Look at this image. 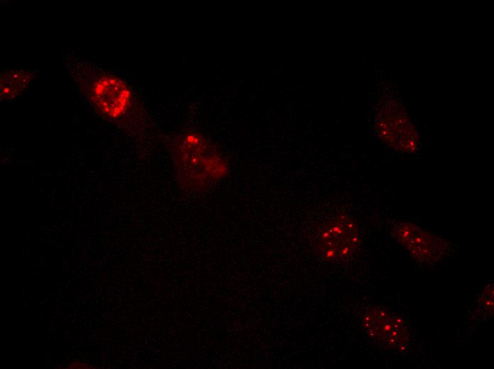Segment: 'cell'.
<instances>
[{"instance_id":"2","label":"cell","mask_w":494,"mask_h":369,"mask_svg":"<svg viewBox=\"0 0 494 369\" xmlns=\"http://www.w3.org/2000/svg\"><path fill=\"white\" fill-rule=\"evenodd\" d=\"M82 92L94 109L105 119L131 128L136 124L138 101L121 79L106 72H87L79 81Z\"/></svg>"},{"instance_id":"3","label":"cell","mask_w":494,"mask_h":369,"mask_svg":"<svg viewBox=\"0 0 494 369\" xmlns=\"http://www.w3.org/2000/svg\"><path fill=\"white\" fill-rule=\"evenodd\" d=\"M374 129L380 141L393 151L415 154L419 150L417 129L405 109L394 99L378 105Z\"/></svg>"},{"instance_id":"5","label":"cell","mask_w":494,"mask_h":369,"mask_svg":"<svg viewBox=\"0 0 494 369\" xmlns=\"http://www.w3.org/2000/svg\"><path fill=\"white\" fill-rule=\"evenodd\" d=\"M395 239L417 262L432 264L441 262L451 251L449 241L410 221H399L392 228Z\"/></svg>"},{"instance_id":"4","label":"cell","mask_w":494,"mask_h":369,"mask_svg":"<svg viewBox=\"0 0 494 369\" xmlns=\"http://www.w3.org/2000/svg\"><path fill=\"white\" fill-rule=\"evenodd\" d=\"M361 246L358 224L346 214L337 215L326 222L314 241L317 254L324 260L336 263L349 261Z\"/></svg>"},{"instance_id":"8","label":"cell","mask_w":494,"mask_h":369,"mask_svg":"<svg viewBox=\"0 0 494 369\" xmlns=\"http://www.w3.org/2000/svg\"><path fill=\"white\" fill-rule=\"evenodd\" d=\"M477 308L481 312L492 315L493 312V283L487 284L477 299Z\"/></svg>"},{"instance_id":"9","label":"cell","mask_w":494,"mask_h":369,"mask_svg":"<svg viewBox=\"0 0 494 369\" xmlns=\"http://www.w3.org/2000/svg\"><path fill=\"white\" fill-rule=\"evenodd\" d=\"M89 368V365L87 364L82 363V362H79V361L73 362V363H70V365H68V366L67 367V368Z\"/></svg>"},{"instance_id":"1","label":"cell","mask_w":494,"mask_h":369,"mask_svg":"<svg viewBox=\"0 0 494 369\" xmlns=\"http://www.w3.org/2000/svg\"><path fill=\"white\" fill-rule=\"evenodd\" d=\"M173 162L179 184L190 192H204L229 172L227 160L205 136L182 132L172 142Z\"/></svg>"},{"instance_id":"6","label":"cell","mask_w":494,"mask_h":369,"mask_svg":"<svg viewBox=\"0 0 494 369\" xmlns=\"http://www.w3.org/2000/svg\"><path fill=\"white\" fill-rule=\"evenodd\" d=\"M366 335L395 353L405 352L411 341L408 324L402 316L382 307H372L362 319Z\"/></svg>"},{"instance_id":"7","label":"cell","mask_w":494,"mask_h":369,"mask_svg":"<svg viewBox=\"0 0 494 369\" xmlns=\"http://www.w3.org/2000/svg\"><path fill=\"white\" fill-rule=\"evenodd\" d=\"M33 78L30 70L15 69L4 71L1 75V99H11L20 94Z\"/></svg>"}]
</instances>
